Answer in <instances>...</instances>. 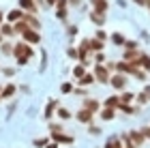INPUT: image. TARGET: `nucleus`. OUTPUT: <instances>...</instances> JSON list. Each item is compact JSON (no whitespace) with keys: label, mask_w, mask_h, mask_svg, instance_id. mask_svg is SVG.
<instances>
[{"label":"nucleus","mask_w":150,"mask_h":148,"mask_svg":"<svg viewBox=\"0 0 150 148\" xmlns=\"http://www.w3.org/2000/svg\"><path fill=\"white\" fill-rule=\"evenodd\" d=\"M13 56L17 58V64H28V60L32 58V47L28 43H17L13 45Z\"/></svg>","instance_id":"nucleus-1"},{"label":"nucleus","mask_w":150,"mask_h":148,"mask_svg":"<svg viewBox=\"0 0 150 148\" xmlns=\"http://www.w3.org/2000/svg\"><path fill=\"white\" fill-rule=\"evenodd\" d=\"M22 37H24V41L26 43H32V45H37V43H41V35H39V30H24L22 32Z\"/></svg>","instance_id":"nucleus-2"},{"label":"nucleus","mask_w":150,"mask_h":148,"mask_svg":"<svg viewBox=\"0 0 150 148\" xmlns=\"http://www.w3.org/2000/svg\"><path fill=\"white\" fill-rule=\"evenodd\" d=\"M19 9H22L24 13H37L39 6L35 0H19Z\"/></svg>","instance_id":"nucleus-3"},{"label":"nucleus","mask_w":150,"mask_h":148,"mask_svg":"<svg viewBox=\"0 0 150 148\" xmlns=\"http://www.w3.org/2000/svg\"><path fill=\"white\" fill-rule=\"evenodd\" d=\"M24 19V11L22 9H13L11 13H6V22L9 24H17V22H22Z\"/></svg>","instance_id":"nucleus-4"},{"label":"nucleus","mask_w":150,"mask_h":148,"mask_svg":"<svg viewBox=\"0 0 150 148\" xmlns=\"http://www.w3.org/2000/svg\"><path fill=\"white\" fill-rule=\"evenodd\" d=\"M110 79H112V86H114V88H118V90H122L127 86V77L125 75H114Z\"/></svg>","instance_id":"nucleus-5"},{"label":"nucleus","mask_w":150,"mask_h":148,"mask_svg":"<svg viewBox=\"0 0 150 148\" xmlns=\"http://www.w3.org/2000/svg\"><path fill=\"white\" fill-rule=\"evenodd\" d=\"M97 77H99V82H110V71L105 69V67H97Z\"/></svg>","instance_id":"nucleus-6"},{"label":"nucleus","mask_w":150,"mask_h":148,"mask_svg":"<svg viewBox=\"0 0 150 148\" xmlns=\"http://www.w3.org/2000/svg\"><path fill=\"white\" fill-rule=\"evenodd\" d=\"M94 2V11L99 13V15H105V11H107V0H92Z\"/></svg>","instance_id":"nucleus-7"},{"label":"nucleus","mask_w":150,"mask_h":148,"mask_svg":"<svg viewBox=\"0 0 150 148\" xmlns=\"http://www.w3.org/2000/svg\"><path fill=\"white\" fill-rule=\"evenodd\" d=\"M13 95H15V86H13V84H6L4 88H2V92H0V99H11Z\"/></svg>","instance_id":"nucleus-8"},{"label":"nucleus","mask_w":150,"mask_h":148,"mask_svg":"<svg viewBox=\"0 0 150 148\" xmlns=\"http://www.w3.org/2000/svg\"><path fill=\"white\" fill-rule=\"evenodd\" d=\"M77 118H79V123H92V112L81 110V112L77 114Z\"/></svg>","instance_id":"nucleus-9"},{"label":"nucleus","mask_w":150,"mask_h":148,"mask_svg":"<svg viewBox=\"0 0 150 148\" xmlns=\"http://www.w3.org/2000/svg\"><path fill=\"white\" fill-rule=\"evenodd\" d=\"M0 28H2V30H0V32H2V37H13V35H15V28H13V24H2Z\"/></svg>","instance_id":"nucleus-10"},{"label":"nucleus","mask_w":150,"mask_h":148,"mask_svg":"<svg viewBox=\"0 0 150 148\" xmlns=\"http://www.w3.org/2000/svg\"><path fill=\"white\" fill-rule=\"evenodd\" d=\"M105 148H122L120 137H110V140H107V144H105Z\"/></svg>","instance_id":"nucleus-11"},{"label":"nucleus","mask_w":150,"mask_h":148,"mask_svg":"<svg viewBox=\"0 0 150 148\" xmlns=\"http://www.w3.org/2000/svg\"><path fill=\"white\" fill-rule=\"evenodd\" d=\"M58 118H60V120H67V118H71V112L67 110V107H58Z\"/></svg>","instance_id":"nucleus-12"},{"label":"nucleus","mask_w":150,"mask_h":148,"mask_svg":"<svg viewBox=\"0 0 150 148\" xmlns=\"http://www.w3.org/2000/svg\"><path fill=\"white\" fill-rule=\"evenodd\" d=\"M101 118H103V120H112L114 118V110H112V107H105V110L101 112Z\"/></svg>","instance_id":"nucleus-13"},{"label":"nucleus","mask_w":150,"mask_h":148,"mask_svg":"<svg viewBox=\"0 0 150 148\" xmlns=\"http://www.w3.org/2000/svg\"><path fill=\"white\" fill-rule=\"evenodd\" d=\"M0 45H2V47H0V50H2V54H4V56H11V54H13V45L11 43H0Z\"/></svg>","instance_id":"nucleus-14"},{"label":"nucleus","mask_w":150,"mask_h":148,"mask_svg":"<svg viewBox=\"0 0 150 148\" xmlns=\"http://www.w3.org/2000/svg\"><path fill=\"white\" fill-rule=\"evenodd\" d=\"M133 99H135V95H133V92H125V95L120 97V103H125V105H127L129 101H133Z\"/></svg>","instance_id":"nucleus-15"},{"label":"nucleus","mask_w":150,"mask_h":148,"mask_svg":"<svg viewBox=\"0 0 150 148\" xmlns=\"http://www.w3.org/2000/svg\"><path fill=\"white\" fill-rule=\"evenodd\" d=\"M129 140H133L135 144H142V140H144V135H142V133H131V135H129Z\"/></svg>","instance_id":"nucleus-16"},{"label":"nucleus","mask_w":150,"mask_h":148,"mask_svg":"<svg viewBox=\"0 0 150 148\" xmlns=\"http://www.w3.org/2000/svg\"><path fill=\"white\" fill-rule=\"evenodd\" d=\"M92 82H94V77H92V75H88V73H86V75H84V77L79 79V84H84V86H88V84H92Z\"/></svg>","instance_id":"nucleus-17"},{"label":"nucleus","mask_w":150,"mask_h":148,"mask_svg":"<svg viewBox=\"0 0 150 148\" xmlns=\"http://www.w3.org/2000/svg\"><path fill=\"white\" fill-rule=\"evenodd\" d=\"M73 73H75V77H79V79H81V77H84V75H86V71H84V67H75V69H73Z\"/></svg>","instance_id":"nucleus-18"},{"label":"nucleus","mask_w":150,"mask_h":148,"mask_svg":"<svg viewBox=\"0 0 150 148\" xmlns=\"http://www.w3.org/2000/svg\"><path fill=\"white\" fill-rule=\"evenodd\" d=\"M92 22H97V24H103V22H105V15H99V13H92Z\"/></svg>","instance_id":"nucleus-19"},{"label":"nucleus","mask_w":150,"mask_h":148,"mask_svg":"<svg viewBox=\"0 0 150 148\" xmlns=\"http://www.w3.org/2000/svg\"><path fill=\"white\" fill-rule=\"evenodd\" d=\"M142 67H144L146 71H150V58L148 56H142Z\"/></svg>","instance_id":"nucleus-20"},{"label":"nucleus","mask_w":150,"mask_h":148,"mask_svg":"<svg viewBox=\"0 0 150 148\" xmlns=\"http://www.w3.org/2000/svg\"><path fill=\"white\" fill-rule=\"evenodd\" d=\"M54 107H56V103H50V105H47V110H45V118H50V116H52Z\"/></svg>","instance_id":"nucleus-21"},{"label":"nucleus","mask_w":150,"mask_h":148,"mask_svg":"<svg viewBox=\"0 0 150 148\" xmlns=\"http://www.w3.org/2000/svg\"><path fill=\"white\" fill-rule=\"evenodd\" d=\"M112 41H116V43H125V37H120V35H112Z\"/></svg>","instance_id":"nucleus-22"},{"label":"nucleus","mask_w":150,"mask_h":148,"mask_svg":"<svg viewBox=\"0 0 150 148\" xmlns=\"http://www.w3.org/2000/svg\"><path fill=\"white\" fill-rule=\"evenodd\" d=\"M35 146H47V140H43V137H41V140H35Z\"/></svg>","instance_id":"nucleus-23"},{"label":"nucleus","mask_w":150,"mask_h":148,"mask_svg":"<svg viewBox=\"0 0 150 148\" xmlns=\"http://www.w3.org/2000/svg\"><path fill=\"white\" fill-rule=\"evenodd\" d=\"M90 133H92V135H99V133H101V129H99V127H94V125H92V127H90Z\"/></svg>","instance_id":"nucleus-24"},{"label":"nucleus","mask_w":150,"mask_h":148,"mask_svg":"<svg viewBox=\"0 0 150 148\" xmlns=\"http://www.w3.org/2000/svg\"><path fill=\"white\" fill-rule=\"evenodd\" d=\"M2 73H4L6 77H11V75H13V73H15V71H13V69H2Z\"/></svg>","instance_id":"nucleus-25"},{"label":"nucleus","mask_w":150,"mask_h":148,"mask_svg":"<svg viewBox=\"0 0 150 148\" xmlns=\"http://www.w3.org/2000/svg\"><path fill=\"white\" fill-rule=\"evenodd\" d=\"M62 92H71V84H62Z\"/></svg>","instance_id":"nucleus-26"},{"label":"nucleus","mask_w":150,"mask_h":148,"mask_svg":"<svg viewBox=\"0 0 150 148\" xmlns=\"http://www.w3.org/2000/svg\"><path fill=\"white\" fill-rule=\"evenodd\" d=\"M142 135H146V137H150V129H148V127H146L144 131H142Z\"/></svg>","instance_id":"nucleus-27"},{"label":"nucleus","mask_w":150,"mask_h":148,"mask_svg":"<svg viewBox=\"0 0 150 148\" xmlns=\"http://www.w3.org/2000/svg\"><path fill=\"white\" fill-rule=\"evenodd\" d=\"M45 148H58V144H47Z\"/></svg>","instance_id":"nucleus-28"},{"label":"nucleus","mask_w":150,"mask_h":148,"mask_svg":"<svg viewBox=\"0 0 150 148\" xmlns=\"http://www.w3.org/2000/svg\"><path fill=\"white\" fill-rule=\"evenodd\" d=\"M47 4H56V0H47Z\"/></svg>","instance_id":"nucleus-29"},{"label":"nucleus","mask_w":150,"mask_h":148,"mask_svg":"<svg viewBox=\"0 0 150 148\" xmlns=\"http://www.w3.org/2000/svg\"><path fill=\"white\" fill-rule=\"evenodd\" d=\"M4 41V37H2V32H0V43H2Z\"/></svg>","instance_id":"nucleus-30"},{"label":"nucleus","mask_w":150,"mask_h":148,"mask_svg":"<svg viewBox=\"0 0 150 148\" xmlns=\"http://www.w3.org/2000/svg\"><path fill=\"white\" fill-rule=\"evenodd\" d=\"M2 17H4V15H2V13H0V24H2Z\"/></svg>","instance_id":"nucleus-31"},{"label":"nucleus","mask_w":150,"mask_h":148,"mask_svg":"<svg viewBox=\"0 0 150 148\" xmlns=\"http://www.w3.org/2000/svg\"><path fill=\"white\" fill-rule=\"evenodd\" d=\"M0 92H2V86H0Z\"/></svg>","instance_id":"nucleus-32"}]
</instances>
